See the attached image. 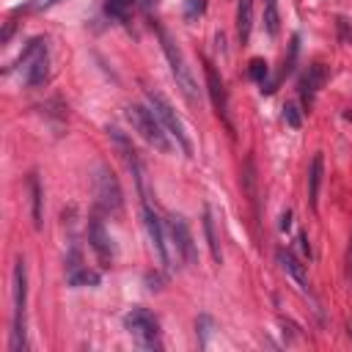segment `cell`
I'll return each mask as SVG.
<instances>
[{"instance_id":"6da1fadb","label":"cell","mask_w":352,"mask_h":352,"mask_svg":"<svg viewBox=\"0 0 352 352\" xmlns=\"http://www.w3.org/2000/svg\"><path fill=\"white\" fill-rule=\"evenodd\" d=\"M157 36H160L162 53H165V58H168V64H171V75H173V80H176V88L182 91V97H185L193 108H199V86H196V80H193V72H190V66H188V61H185L182 47L176 45V39H173L162 25H157Z\"/></svg>"},{"instance_id":"7a4b0ae2","label":"cell","mask_w":352,"mask_h":352,"mask_svg":"<svg viewBox=\"0 0 352 352\" xmlns=\"http://www.w3.org/2000/svg\"><path fill=\"white\" fill-rule=\"evenodd\" d=\"M127 121H129L132 129H135L149 146H154L157 151L168 154V151L173 149L168 129L162 127V121L157 118V113H154L149 105H129V108H127Z\"/></svg>"},{"instance_id":"3957f363","label":"cell","mask_w":352,"mask_h":352,"mask_svg":"<svg viewBox=\"0 0 352 352\" xmlns=\"http://www.w3.org/2000/svg\"><path fill=\"white\" fill-rule=\"evenodd\" d=\"M146 102H149V108L157 113V118L162 121V127L168 129V135L176 140V146H179L188 157H193V140H190V135H188L185 121H182L179 116H176L173 105H171L160 91H154V88H149V91H146Z\"/></svg>"},{"instance_id":"277c9868","label":"cell","mask_w":352,"mask_h":352,"mask_svg":"<svg viewBox=\"0 0 352 352\" xmlns=\"http://www.w3.org/2000/svg\"><path fill=\"white\" fill-rule=\"evenodd\" d=\"M94 199H97V207L105 215L121 218V212H124V193H121V185L116 179V173L108 165H97L94 168Z\"/></svg>"},{"instance_id":"5b68a950","label":"cell","mask_w":352,"mask_h":352,"mask_svg":"<svg viewBox=\"0 0 352 352\" xmlns=\"http://www.w3.org/2000/svg\"><path fill=\"white\" fill-rule=\"evenodd\" d=\"M17 66H20V72H23L25 86H31V88L45 86L47 77H50V53H47V42H45V39L28 42V47L23 50Z\"/></svg>"},{"instance_id":"8992f818","label":"cell","mask_w":352,"mask_h":352,"mask_svg":"<svg viewBox=\"0 0 352 352\" xmlns=\"http://www.w3.org/2000/svg\"><path fill=\"white\" fill-rule=\"evenodd\" d=\"M25 300H28V278H25V262L17 259L14 264V327H12V352H25L28 338H25Z\"/></svg>"},{"instance_id":"52a82bcc","label":"cell","mask_w":352,"mask_h":352,"mask_svg":"<svg viewBox=\"0 0 352 352\" xmlns=\"http://www.w3.org/2000/svg\"><path fill=\"white\" fill-rule=\"evenodd\" d=\"M124 327L129 336L143 347V349H157L160 347V322L146 311V308H132L124 316Z\"/></svg>"},{"instance_id":"ba28073f","label":"cell","mask_w":352,"mask_h":352,"mask_svg":"<svg viewBox=\"0 0 352 352\" xmlns=\"http://www.w3.org/2000/svg\"><path fill=\"white\" fill-rule=\"evenodd\" d=\"M143 226L149 231V240H151V248L160 259V264L165 270L173 267V256H171V248H168V240H165V226L160 221V215L151 210V204H143Z\"/></svg>"},{"instance_id":"9c48e42d","label":"cell","mask_w":352,"mask_h":352,"mask_svg":"<svg viewBox=\"0 0 352 352\" xmlns=\"http://www.w3.org/2000/svg\"><path fill=\"white\" fill-rule=\"evenodd\" d=\"M168 229H171V240H173L176 253L182 256V262H185L188 267H196V259H199V256H196V242H193V234H190L188 221H185L182 215H171Z\"/></svg>"},{"instance_id":"30bf717a","label":"cell","mask_w":352,"mask_h":352,"mask_svg":"<svg viewBox=\"0 0 352 352\" xmlns=\"http://www.w3.org/2000/svg\"><path fill=\"white\" fill-rule=\"evenodd\" d=\"M88 242H91L97 259L102 262V267H110L113 264V256H116L113 253V240H110V234H108V229H105V223H102L99 215H94L88 221Z\"/></svg>"},{"instance_id":"8fae6325","label":"cell","mask_w":352,"mask_h":352,"mask_svg":"<svg viewBox=\"0 0 352 352\" xmlns=\"http://www.w3.org/2000/svg\"><path fill=\"white\" fill-rule=\"evenodd\" d=\"M204 75H207V91L212 97V105L218 110V116L229 124V94H226V86H223V77L218 75L215 64L204 61Z\"/></svg>"},{"instance_id":"7c38bea8","label":"cell","mask_w":352,"mask_h":352,"mask_svg":"<svg viewBox=\"0 0 352 352\" xmlns=\"http://www.w3.org/2000/svg\"><path fill=\"white\" fill-rule=\"evenodd\" d=\"M325 80H327L325 66H322V64H311L308 72H305L303 80H300V94H303L305 108H311V102H314V97L319 94V88L325 86Z\"/></svg>"},{"instance_id":"4fadbf2b","label":"cell","mask_w":352,"mask_h":352,"mask_svg":"<svg viewBox=\"0 0 352 352\" xmlns=\"http://www.w3.org/2000/svg\"><path fill=\"white\" fill-rule=\"evenodd\" d=\"M278 264L297 281V286L303 289V292H308L311 289V284H308V273H305V267L300 264V259L294 256V253H289V251H278Z\"/></svg>"},{"instance_id":"5bb4252c","label":"cell","mask_w":352,"mask_h":352,"mask_svg":"<svg viewBox=\"0 0 352 352\" xmlns=\"http://www.w3.org/2000/svg\"><path fill=\"white\" fill-rule=\"evenodd\" d=\"M322 171H325V160L322 154H314L311 168H308V204L316 212L319 210V185H322Z\"/></svg>"},{"instance_id":"9a60e30c","label":"cell","mask_w":352,"mask_h":352,"mask_svg":"<svg viewBox=\"0 0 352 352\" xmlns=\"http://www.w3.org/2000/svg\"><path fill=\"white\" fill-rule=\"evenodd\" d=\"M251 28H253V0H240L237 6V36L245 45L251 39Z\"/></svg>"},{"instance_id":"2e32d148","label":"cell","mask_w":352,"mask_h":352,"mask_svg":"<svg viewBox=\"0 0 352 352\" xmlns=\"http://www.w3.org/2000/svg\"><path fill=\"white\" fill-rule=\"evenodd\" d=\"M204 234H207V245H210V253H212L215 264H221L223 253H221V240H218V231H215V212H212V207H204Z\"/></svg>"},{"instance_id":"e0dca14e","label":"cell","mask_w":352,"mask_h":352,"mask_svg":"<svg viewBox=\"0 0 352 352\" xmlns=\"http://www.w3.org/2000/svg\"><path fill=\"white\" fill-rule=\"evenodd\" d=\"M28 190H31V215H34V226L42 229L45 226V212H42V185H39V176L31 173L28 176Z\"/></svg>"},{"instance_id":"ac0fdd59","label":"cell","mask_w":352,"mask_h":352,"mask_svg":"<svg viewBox=\"0 0 352 352\" xmlns=\"http://www.w3.org/2000/svg\"><path fill=\"white\" fill-rule=\"evenodd\" d=\"M135 12V0H105V14L116 23H127Z\"/></svg>"},{"instance_id":"d6986e66","label":"cell","mask_w":352,"mask_h":352,"mask_svg":"<svg viewBox=\"0 0 352 352\" xmlns=\"http://www.w3.org/2000/svg\"><path fill=\"white\" fill-rule=\"evenodd\" d=\"M69 284L72 286H97L99 284V273L88 270V267H77L69 273Z\"/></svg>"},{"instance_id":"ffe728a7","label":"cell","mask_w":352,"mask_h":352,"mask_svg":"<svg viewBox=\"0 0 352 352\" xmlns=\"http://www.w3.org/2000/svg\"><path fill=\"white\" fill-rule=\"evenodd\" d=\"M278 0H264V28L270 36H278Z\"/></svg>"},{"instance_id":"44dd1931","label":"cell","mask_w":352,"mask_h":352,"mask_svg":"<svg viewBox=\"0 0 352 352\" xmlns=\"http://www.w3.org/2000/svg\"><path fill=\"white\" fill-rule=\"evenodd\" d=\"M248 75H251L256 83H262V86H264V80H267V75H270L267 61H264V58H251V64H248Z\"/></svg>"},{"instance_id":"7402d4cb","label":"cell","mask_w":352,"mask_h":352,"mask_svg":"<svg viewBox=\"0 0 352 352\" xmlns=\"http://www.w3.org/2000/svg\"><path fill=\"white\" fill-rule=\"evenodd\" d=\"M207 12V0H188L185 3V20H199L201 14Z\"/></svg>"},{"instance_id":"603a6c76","label":"cell","mask_w":352,"mask_h":352,"mask_svg":"<svg viewBox=\"0 0 352 352\" xmlns=\"http://www.w3.org/2000/svg\"><path fill=\"white\" fill-rule=\"evenodd\" d=\"M284 118H286V124H289L292 129H300V124H303V118H300V113H297L294 105H286V108H284Z\"/></svg>"},{"instance_id":"cb8c5ba5","label":"cell","mask_w":352,"mask_h":352,"mask_svg":"<svg viewBox=\"0 0 352 352\" xmlns=\"http://www.w3.org/2000/svg\"><path fill=\"white\" fill-rule=\"evenodd\" d=\"M61 0H31L28 3V9H34V12H45V9H53V6H58Z\"/></svg>"},{"instance_id":"d4e9b609","label":"cell","mask_w":352,"mask_h":352,"mask_svg":"<svg viewBox=\"0 0 352 352\" xmlns=\"http://www.w3.org/2000/svg\"><path fill=\"white\" fill-rule=\"evenodd\" d=\"M347 278L352 281V237H349V251H347Z\"/></svg>"},{"instance_id":"484cf974","label":"cell","mask_w":352,"mask_h":352,"mask_svg":"<svg viewBox=\"0 0 352 352\" xmlns=\"http://www.w3.org/2000/svg\"><path fill=\"white\" fill-rule=\"evenodd\" d=\"M289 226H292V215L284 212V218H281V231H289Z\"/></svg>"}]
</instances>
